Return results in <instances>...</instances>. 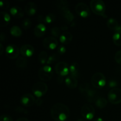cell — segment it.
Instances as JSON below:
<instances>
[{
	"instance_id": "6da1fadb",
	"label": "cell",
	"mask_w": 121,
	"mask_h": 121,
	"mask_svg": "<svg viewBox=\"0 0 121 121\" xmlns=\"http://www.w3.org/2000/svg\"><path fill=\"white\" fill-rule=\"evenodd\" d=\"M69 115V109L66 105L61 103L54 104L51 109L52 118L56 121H66Z\"/></svg>"
},
{
	"instance_id": "7a4b0ae2",
	"label": "cell",
	"mask_w": 121,
	"mask_h": 121,
	"mask_svg": "<svg viewBox=\"0 0 121 121\" xmlns=\"http://www.w3.org/2000/svg\"><path fill=\"white\" fill-rule=\"evenodd\" d=\"M90 6L92 11L95 14L104 18L107 17L105 14L106 6L104 1L101 0H92L90 4Z\"/></svg>"
},
{
	"instance_id": "3957f363",
	"label": "cell",
	"mask_w": 121,
	"mask_h": 121,
	"mask_svg": "<svg viewBox=\"0 0 121 121\" xmlns=\"http://www.w3.org/2000/svg\"><path fill=\"white\" fill-rule=\"evenodd\" d=\"M79 90L81 92V93L85 96L86 99H87L90 102H93L95 100H96V92L89 87L87 83H83L79 87Z\"/></svg>"
},
{
	"instance_id": "277c9868",
	"label": "cell",
	"mask_w": 121,
	"mask_h": 121,
	"mask_svg": "<svg viewBox=\"0 0 121 121\" xmlns=\"http://www.w3.org/2000/svg\"><path fill=\"white\" fill-rule=\"evenodd\" d=\"M91 82L93 87L97 89H100L105 86L106 79L103 73L97 72L92 76Z\"/></svg>"
},
{
	"instance_id": "5b68a950",
	"label": "cell",
	"mask_w": 121,
	"mask_h": 121,
	"mask_svg": "<svg viewBox=\"0 0 121 121\" xmlns=\"http://www.w3.org/2000/svg\"><path fill=\"white\" fill-rule=\"evenodd\" d=\"M48 87L45 83L43 82H37L32 87L33 93L37 98L43 96L47 92Z\"/></svg>"
},
{
	"instance_id": "8992f818",
	"label": "cell",
	"mask_w": 121,
	"mask_h": 121,
	"mask_svg": "<svg viewBox=\"0 0 121 121\" xmlns=\"http://www.w3.org/2000/svg\"><path fill=\"white\" fill-rule=\"evenodd\" d=\"M53 74V69L49 65H44L39 69V77L43 81H48L52 78Z\"/></svg>"
},
{
	"instance_id": "52a82bcc",
	"label": "cell",
	"mask_w": 121,
	"mask_h": 121,
	"mask_svg": "<svg viewBox=\"0 0 121 121\" xmlns=\"http://www.w3.org/2000/svg\"><path fill=\"white\" fill-rule=\"evenodd\" d=\"M109 101L113 105H117L121 103V89L114 88L110 90L108 95Z\"/></svg>"
},
{
	"instance_id": "ba28073f",
	"label": "cell",
	"mask_w": 121,
	"mask_h": 121,
	"mask_svg": "<svg viewBox=\"0 0 121 121\" xmlns=\"http://www.w3.org/2000/svg\"><path fill=\"white\" fill-rule=\"evenodd\" d=\"M81 114L86 120H92L95 115V109L92 105L86 104L82 108Z\"/></svg>"
},
{
	"instance_id": "9c48e42d",
	"label": "cell",
	"mask_w": 121,
	"mask_h": 121,
	"mask_svg": "<svg viewBox=\"0 0 121 121\" xmlns=\"http://www.w3.org/2000/svg\"><path fill=\"white\" fill-rule=\"evenodd\" d=\"M75 11L78 15L82 18H87L91 15V11L88 5L84 2H79L75 6Z\"/></svg>"
},
{
	"instance_id": "30bf717a",
	"label": "cell",
	"mask_w": 121,
	"mask_h": 121,
	"mask_svg": "<svg viewBox=\"0 0 121 121\" xmlns=\"http://www.w3.org/2000/svg\"><path fill=\"white\" fill-rule=\"evenodd\" d=\"M55 71L57 74L60 77L68 76L70 73L69 66L68 64L64 61L58 62L55 66Z\"/></svg>"
},
{
	"instance_id": "8fae6325",
	"label": "cell",
	"mask_w": 121,
	"mask_h": 121,
	"mask_svg": "<svg viewBox=\"0 0 121 121\" xmlns=\"http://www.w3.org/2000/svg\"><path fill=\"white\" fill-rule=\"evenodd\" d=\"M20 50L15 44L8 45L5 48V54L8 58L10 59H15L18 57Z\"/></svg>"
},
{
	"instance_id": "7c38bea8",
	"label": "cell",
	"mask_w": 121,
	"mask_h": 121,
	"mask_svg": "<svg viewBox=\"0 0 121 121\" xmlns=\"http://www.w3.org/2000/svg\"><path fill=\"white\" fill-rule=\"evenodd\" d=\"M43 45L48 50H54L58 46V41L53 36H48L45 38L43 41Z\"/></svg>"
},
{
	"instance_id": "4fadbf2b",
	"label": "cell",
	"mask_w": 121,
	"mask_h": 121,
	"mask_svg": "<svg viewBox=\"0 0 121 121\" xmlns=\"http://www.w3.org/2000/svg\"><path fill=\"white\" fill-rule=\"evenodd\" d=\"M20 103L25 107H30L35 103V99L34 96L31 93H26L20 99Z\"/></svg>"
},
{
	"instance_id": "5bb4252c",
	"label": "cell",
	"mask_w": 121,
	"mask_h": 121,
	"mask_svg": "<svg viewBox=\"0 0 121 121\" xmlns=\"http://www.w3.org/2000/svg\"><path fill=\"white\" fill-rule=\"evenodd\" d=\"M34 47L30 44L24 45L20 48V53L24 57H30L34 54Z\"/></svg>"
},
{
	"instance_id": "9a60e30c",
	"label": "cell",
	"mask_w": 121,
	"mask_h": 121,
	"mask_svg": "<svg viewBox=\"0 0 121 121\" xmlns=\"http://www.w3.org/2000/svg\"><path fill=\"white\" fill-rule=\"evenodd\" d=\"M108 27L111 30L116 31H121V26L119 24L118 22L116 19L113 18H110L107 20L106 22Z\"/></svg>"
},
{
	"instance_id": "2e32d148",
	"label": "cell",
	"mask_w": 121,
	"mask_h": 121,
	"mask_svg": "<svg viewBox=\"0 0 121 121\" xmlns=\"http://www.w3.org/2000/svg\"><path fill=\"white\" fill-rule=\"evenodd\" d=\"M47 28L44 24L39 23L34 27V34L37 37H41L46 34Z\"/></svg>"
},
{
	"instance_id": "e0dca14e",
	"label": "cell",
	"mask_w": 121,
	"mask_h": 121,
	"mask_svg": "<svg viewBox=\"0 0 121 121\" xmlns=\"http://www.w3.org/2000/svg\"><path fill=\"white\" fill-rule=\"evenodd\" d=\"M65 82L66 86L69 89H75L78 85V81L77 78L72 76V75H68L65 79Z\"/></svg>"
},
{
	"instance_id": "ac0fdd59",
	"label": "cell",
	"mask_w": 121,
	"mask_h": 121,
	"mask_svg": "<svg viewBox=\"0 0 121 121\" xmlns=\"http://www.w3.org/2000/svg\"><path fill=\"white\" fill-rule=\"evenodd\" d=\"M25 11L29 16H33L36 14L37 11V7L34 2H30L26 5Z\"/></svg>"
},
{
	"instance_id": "d6986e66",
	"label": "cell",
	"mask_w": 121,
	"mask_h": 121,
	"mask_svg": "<svg viewBox=\"0 0 121 121\" xmlns=\"http://www.w3.org/2000/svg\"><path fill=\"white\" fill-rule=\"evenodd\" d=\"M56 20V15L53 13H49L47 14L46 16H43L40 15L39 17L38 20L40 22V23H46V24H51L54 22Z\"/></svg>"
},
{
	"instance_id": "ffe728a7",
	"label": "cell",
	"mask_w": 121,
	"mask_h": 121,
	"mask_svg": "<svg viewBox=\"0 0 121 121\" xmlns=\"http://www.w3.org/2000/svg\"><path fill=\"white\" fill-rule=\"evenodd\" d=\"M10 14L15 18H21L24 17V11L22 8L18 6H14L12 7L9 10Z\"/></svg>"
},
{
	"instance_id": "44dd1931",
	"label": "cell",
	"mask_w": 121,
	"mask_h": 121,
	"mask_svg": "<svg viewBox=\"0 0 121 121\" xmlns=\"http://www.w3.org/2000/svg\"><path fill=\"white\" fill-rule=\"evenodd\" d=\"M70 74L78 79L80 75V67L78 63L73 62L69 66Z\"/></svg>"
},
{
	"instance_id": "7402d4cb",
	"label": "cell",
	"mask_w": 121,
	"mask_h": 121,
	"mask_svg": "<svg viewBox=\"0 0 121 121\" xmlns=\"http://www.w3.org/2000/svg\"><path fill=\"white\" fill-rule=\"evenodd\" d=\"M72 39H73V35L68 31L63 33L59 37L60 43H61L63 44H68L70 43H71Z\"/></svg>"
},
{
	"instance_id": "603a6c76",
	"label": "cell",
	"mask_w": 121,
	"mask_h": 121,
	"mask_svg": "<svg viewBox=\"0 0 121 121\" xmlns=\"http://www.w3.org/2000/svg\"><path fill=\"white\" fill-rule=\"evenodd\" d=\"M61 14L63 17L68 21L69 22L73 23L74 21V17L73 13L69 9V8H65V9H61Z\"/></svg>"
},
{
	"instance_id": "cb8c5ba5",
	"label": "cell",
	"mask_w": 121,
	"mask_h": 121,
	"mask_svg": "<svg viewBox=\"0 0 121 121\" xmlns=\"http://www.w3.org/2000/svg\"><path fill=\"white\" fill-rule=\"evenodd\" d=\"M0 16H1V23L0 26L1 27H5L8 25L11 20V17L9 14L5 11H2L0 13Z\"/></svg>"
},
{
	"instance_id": "d4e9b609",
	"label": "cell",
	"mask_w": 121,
	"mask_h": 121,
	"mask_svg": "<svg viewBox=\"0 0 121 121\" xmlns=\"http://www.w3.org/2000/svg\"><path fill=\"white\" fill-rule=\"evenodd\" d=\"M15 65L18 68H26L27 66V59L24 57H18L15 61Z\"/></svg>"
},
{
	"instance_id": "484cf974",
	"label": "cell",
	"mask_w": 121,
	"mask_h": 121,
	"mask_svg": "<svg viewBox=\"0 0 121 121\" xmlns=\"http://www.w3.org/2000/svg\"><path fill=\"white\" fill-rule=\"evenodd\" d=\"M108 104V100L105 98L100 97L97 98L95 100V105L98 108L103 109Z\"/></svg>"
},
{
	"instance_id": "4316f807",
	"label": "cell",
	"mask_w": 121,
	"mask_h": 121,
	"mask_svg": "<svg viewBox=\"0 0 121 121\" xmlns=\"http://www.w3.org/2000/svg\"><path fill=\"white\" fill-rule=\"evenodd\" d=\"M10 33L13 36L18 37L22 35V30L19 27L14 26L10 28Z\"/></svg>"
},
{
	"instance_id": "83f0119b",
	"label": "cell",
	"mask_w": 121,
	"mask_h": 121,
	"mask_svg": "<svg viewBox=\"0 0 121 121\" xmlns=\"http://www.w3.org/2000/svg\"><path fill=\"white\" fill-rule=\"evenodd\" d=\"M48 54L45 51H42L40 53L39 56V61L41 65H44V64H47V60L48 59Z\"/></svg>"
},
{
	"instance_id": "f1b7e54d",
	"label": "cell",
	"mask_w": 121,
	"mask_h": 121,
	"mask_svg": "<svg viewBox=\"0 0 121 121\" xmlns=\"http://www.w3.org/2000/svg\"><path fill=\"white\" fill-rule=\"evenodd\" d=\"M113 42L116 46H121V31H116L112 36Z\"/></svg>"
},
{
	"instance_id": "f546056e",
	"label": "cell",
	"mask_w": 121,
	"mask_h": 121,
	"mask_svg": "<svg viewBox=\"0 0 121 121\" xmlns=\"http://www.w3.org/2000/svg\"><path fill=\"white\" fill-rule=\"evenodd\" d=\"M59 59H60V55L57 53H54V54H52L48 57L47 64L48 65H52V64L59 61Z\"/></svg>"
},
{
	"instance_id": "4dcf8cb0",
	"label": "cell",
	"mask_w": 121,
	"mask_h": 121,
	"mask_svg": "<svg viewBox=\"0 0 121 121\" xmlns=\"http://www.w3.org/2000/svg\"><path fill=\"white\" fill-rule=\"evenodd\" d=\"M56 5L60 8V10L65 8H69V2L65 0H59L56 2Z\"/></svg>"
},
{
	"instance_id": "1f68e13d",
	"label": "cell",
	"mask_w": 121,
	"mask_h": 121,
	"mask_svg": "<svg viewBox=\"0 0 121 121\" xmlns=\"http://www.w3.org/2000/svg\"><path fill=\"white\" fill-rule=\"evenodd\" d=\"M51 34L54 38H59L60 36V28L57 27H54L51 29Z\"/></svg>"
},
{
	"instance_id": "d6a6232c",
	"label": "cell",
	"mask_w": 121,
	"mask_h": 121,
	"mask_svg": "<svg viewBox=\"0 0 121 121\" xmlns=\"http://www.w3.org/2000/svg\"><path fill=\"white\" fill-rule=\"evenodd\" d=\"M31 24V21L29 18H25L22 21V27L24 30H27L30 28Z\"/></svg>"
},
{
	"instance_id": "836d02e7",
	"label": "cell",
	"mask_w": 121,
	"mask_h": 121,
	"mask_svg": "<svg viewBox=\"0 0 121 121\" xmlns=\"http://www.w3.org/2000/svg\"><path fill=\"white\" fill-rule=\"evenodd\" d=\"M57 53L59 55H62V54H65L66 53V48L63 45H60V46H59V47H57Z\"/></svg>"
},
{
	"instance_id": "e575fe53",
	"label": "cell",
	"mask_w": 121,
	"mask_h": 121,
	"mask_svg": "<svg viewBox=\"0 0 121 121\" xmlns=\"http://www.w3.org/2000/svg\"><path fill=\"white\" fill-rule=\"evenodd\" d=\"M0 121H13V118L11 117L8 115L4 114L0 117Z\"/></svg>"
},
{
	"instance_id": "d590c367",
	"label": "cell",
	"mask_w": 121,
	"mask_h": 121,
	"mask_svg": "<svg viewBox=\"0 0 121 121\" xmlns=\"http://www.w3.org/2000/svg\"><path fill=\"white\" fill-rule=\"evenodd\" d=\"M0 7L2 9H7L9 7V3L7 1H1L0 2Z\"/></svg>"
},
{
	"instance_id": "8d00e7d4",
	"label": "cell",
	"mask_w": 121,
	"mask_h": 121,
	"mask_svg": "<svg viewBox=\"0 0 121 121\" xmlns=\"http://www.w3.org/2000/svg\"><path fill=\"white\" fill-rule=\"evenodd\" d=\"M115 59L117 63L121 65V50L117 52L115 56Z\"/></svg>"
},
{
	"instance_id": "74e56055",
	"label": "cell",
	"mask_w": 121,
	"mask_h": 121,
	"mask_svg": "<svg viewBox=\"0 0 121 121\" xmlns=\"http://www.w3.org/2000/svg\"><path fill=\"white\" fill-rule=\"evenodd\" d=\"M118 85V83L117 80H111L108 83V86L111 88H115Z\"/></svg>"
},
{
	"instance_id": "f35d334b",
	"label": "cell",
	"mask_w": 121,
	"mask_h": 121,
	"mask_svg": "<svg viewBox=\"0 0 121 121\" xmlns=\"http://www.w3.org/2000/svg\"><path fill=\"white\" fill-rule=\"evenodd\" d=\"M15 110L16 112H19V113H25V114H27V111L25 109H24L22 107H20V106L19 107H17Z\"/></svg>"
},
{
	"instance_id": "ab89813d",
	"label": "cell",
	"mask_w": 121,
	"mask_h": 121,
	"mask_svg": "<svg viewBox=\"0 0 121 121\" xmlns=\"http://www.w3.org/2000/svg\"><path fill=\"white\" fill-rule=\"evenodd\" d=\"M43 102V101L42 99H41V98H37V99L35 100V104H36L37 106H41V105H42Z\"/></svg>"
},
{
	"instance_id": "60d3db41",
	"label": "cell",
	"mask_w": 121,
	"mask_h": 121,
	"mask_svg": "<svg viewBox=\"0 0 121 121\" xmlns=\"http://www.w3.org/2000/svg\"><path fill=\"white\" fill-rule=\"evenodd\" d=\"M0 40H1V42H3L5 40V34L4 33H1V35H0Z\"/></svg>"
},
{
	"instance_id": "b9f144b4",
	"label": "cell",
	"mask_w": 121,
	"mask_h": 121,
	"mask_svg": "<svg viewBox=\"0 0 121 121\" xmlns=\"http://www.w3.org/2000/svg\"><path fill=\"white\" fill-rule=\"evenodd\" d=\"M3 52H4V47H3V45H2V43H0V54L2 55L3 54Z\"/></svg>"
},
{
	"instance_id": "7bdbcfd3",
	"label": "cell",
	"mask_w": 121,
	"mask_h": 121,
	"mask_svg": "<svg viewBox=\"0 0 121 121\" xmlns=\"http://www.w3.org/2000/svg\"><path fill=\"white\" fill-rule=\"evenodd\" d=\"M16 121H30L26 118H19V119H18Z\"/></svg>"
},
{
	"instance_id": "ee69618b",
	"label": "cell",
	"mask_w": 121,
	"mask_h": 121,
	"mask_svg": "<svg viewBox=\"0 0 121 121\" xmlns=\"http://www.w3.org/2000/svg\"><path fill=\"white\" fill-rule=\"evenodd\" d=\"M94 121H105L104 120V119L100 117H98V118H96V119H95Z\"/></svg>"
},
{
	"instance_id": "f6af8a7d",
	"label": "cell",
	"mask_w": 121,
	"mask_h": 121,
	"mask_svg": "<svg viewBox=\"0 0 121 121\" xmlns=\"http://www.w3.org/2000/svg\"><path fill=\"white\" fill-rule=\"evenodd\" d=\"M60 29H61V30H66L67 29V27L66 26H63L60 27Z\"/></svg>"
},
{
	"instance_id": "bcb514c9",
	"label": "cell",
	"mask_w": 121,
	"mask_h": 121,
	"mask_svg": "<svg viewBox=\"0 0 121 121\" xmlns=\"http://www.w3.org/2000/svg\"><path fill=\"white\" fill-rule=\"evenodd\" d=\"M76 121H86V119H79Z\"/></svg>"
}]
</instances>
